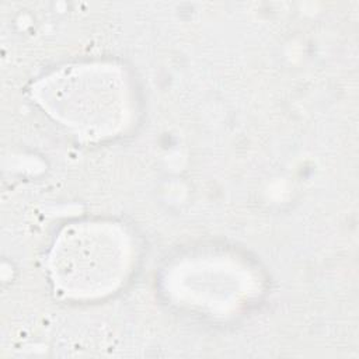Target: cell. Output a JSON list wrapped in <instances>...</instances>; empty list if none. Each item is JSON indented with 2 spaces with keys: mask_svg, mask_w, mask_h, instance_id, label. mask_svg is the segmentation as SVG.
I'll return each instance as SVG.
<instances>
[{
  "mask_svg": "<svg viewBox=\"0 0 359 359\" xmlns=\"http://www.w3.org/2000/svg\"><path fill=\"white\" fill-rule=\"evenodd\" d=\"M34 95L55 119L88 140L119 133L132 116L128 80L111 65L66 66L41 80Z\"/></svg>",
  "mask_w": 359,
  "mask_h": 359,
  "instance_id": "6da1fadb",
  "label": "cell"
},
{
  "mask_svg": "<svg viewBox=\"0 0 359 359\" xmlns=\"http://www.w3.org/2000/svg\"><path fill=\"white\" fill-rule=\"evenodd\" d=\"M133 248L125 230L111 223H77L57 237L49 261L60 293L95 299L116 290L132 265Z\"/></svg>",
  "mask_w": 359,
  "mask_h": 359,
  "instance_id": "7a4b0ae2",
  "label": "cell"
}]
</instances>
